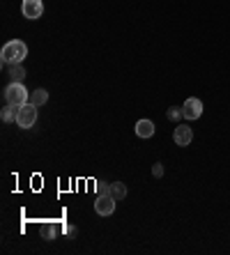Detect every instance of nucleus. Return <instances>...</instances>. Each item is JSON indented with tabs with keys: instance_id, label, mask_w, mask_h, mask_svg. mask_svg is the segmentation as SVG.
<instances>
[{
	"instance_id": "obj_1",
	"label": "nucleus",
	"mask_w": 230,
	"mask_h": 255,
	"mask_svg": "<svg viewBox=\"0 0 230 255\" xmlns=\"http://www.w3.org/2000/svg\"><path fill=\"white\" fill-rule=\"evenodd\" d=\"M28 55V46H25L21 39H12V42H7L0 51V58L5 65H21Z\"/></svg>"
},
{
	"instance_id": "obj_2",
	"label": "nucleus",
	"mask_w": 230,
	"mask_h": 255,
	"mask_svg": "<svg viewBox=\"0 0 230 255\" xmlns=\"http://www.w3.org/2000/svg\"><path fill=\"white\" fill-rule=\"evenodd\" d=\"M5 101L9 104V106H23V104H28L30 101V92L25 90L23 83H9L5 88Z\"/></svg>"
},
{
	"instance_id": "obj_3",
	"label": "nucleus",
	"mask_w": 230,
	"mask_h": 255,
	"mask_svg": "<svg viewBox=\"0 0 230 255\" xmlns=\"http://www.w3.org/2000/svg\"><path fill=\"white\" fill-rule=\"evenodd\" d=\"M37 122V106L35 104H23V106L16 108V125L21 129H30V127H35Z\"/></svg>"
},
{
	"instance_id": "obj_4",
	"label": "nucleus",
	"mask_w": 230,
	"mask_h": 255,
	"mask_svg": "<svg viewBox=\"0 0 230 255\" xmlns=\"http://www.w3.org/2000/svg\"><path fill=\"white\" fill-rule=\"evenodd\" d=\"M182 115L184 120H198L203 115V101L196 99V97H189L182 106Z\"/></svg>"
},
{
	"instance_id": "obj_5",
	"label": "nucleus",
	"mask_w": 230,
	"mask_h": 255,
	"mask_svg": "<svg viewBox=\"0 0 230 255\" xmlns=\"http://www.w3.org/2000/svg\"><path fill=\"white\" fill-rule=\"evenodd\" d=\"M95 212L99 214V216H111V214L115 212V198H113L111 193H108V196H97Z\"/></svg>"
},
{
	"instance_id": "obj_6",
	"label": "nucleus",
	"mask_w": 230,
	"mask_h": 255,
	"mask_svg": "<svg viewBox=\"0 0 230 255\" xmlns=\"http://www.w3.org/2000/svg\"><path fill=\"white\" fill-rule=\"evenodd\" d=\"M21 12H23L25 18L35 21V18L41 16V12H44V5H41V0H23V5H21Z\"/></svg>"
},
{
	"instance_id": "obj_7",
	"label": "nucleus",
	"mask_w": 230,
	"mask_h": 255,
	"mask_svg": "<svg viewBox=\"0 0 230 255\" xmlns=\"http://www.w3.org/2000/svg\"><path fill=\"white\" fill-rule=\"evenodd\" d=\"M173 140H175L180 147H187V145H191V140H194V131H191V127L180 125L175 129V133H173Z\"/></svg>"
},
{
	"instance_id": "obj_8",
	"label": "nucleus",
	"mask_w": 230,
	"mask_h": 255,
	"mask_svg": "<svg viewBox=\"0 0 230 255\" xmlns=\"http://www.w3.org/2000/svg\"><path fill=\"white\" fill-rule=\"evenodd\" d=\"M136 136L138 138H152L154 136V122L152 120H138V122H136Z\"/></svg>"
},
{
	"instance_id": "obj_9",
	"label": "nucleus",
	"mask_w": 230,
	"mask_h": 255,
	"mask_svg": "<svg viewBox=\"0 0 230 255\" xmlns=\"http://www.w3.org/2000/svg\"><path fill=\"white\" fill-rule=\"evenodd\" d=\"M7 74H9V83H23L25 76H28L23 65H9V71H7Z\"/></svg>"
},
{
	"instance_id": "obj_10",
	"label": "nucleus",
	"mask_w": 230,
	"mask_h": 255,
	"mask_svg": "<svg viewBox=\"0 0 230 255\" xmlns=\"http://www.w3.org/2000/svg\"><path fill=\"white\" fill-rule=\"evenodd\" d=\"M46 101H48V92H46V90H44V88L35 90V92L30 95V104H35L37 108H39V106H44Z\"/></svg>"
},
{
	"instance_id": "obj_11",
	"label": "nucleus",
	"mask_w": 230,
	"mask_h": 255,
	"mask_svg": "<svg viewBox=\"0 0 230 255\" xmlns=\"http://www.w3.org/2000/svg\"><path fill=\"white\" fill-rule=\"evenodd\" d=\"M55 235H58V226H55V223H44V226H41V237L46 239V242L55 239Z\"/></svg>"
},
{
	"instance_id": "obj_12",
	"label": "nucleus",
	"mask_w": 230,
	"mask_h": 255,
	"mask_svg": "<svg viewBox=\"0 0 230 255\" xmlns=\"http://www.w3.org/2000/svg\"><path fill=\"white\" fill-rule=\"evenodd\" d=\"M111 196L115 198V200H122V198L127 196V186H124L122 182H113L111 184Z\"/></svg>"
},
{
	"instance_id": "obj_13",
	"label": "nucleus",
	"mask_w": 230,
	"mask_h": 255,
	"mask_svg": "<svg viewBox=\"0 0 230 255\" xmlns=\"http://www.w3.org/2000/svg\"><path fill=\"white\" fill-rule=\"evenodd\" d=\"M0 118H2V122H16V106H9V104H7V106L2 108Z\"/></svg>"
},
{
	"instance_id": "obj_14",
	"label": "nucleus",
	"mask_w": 230,
	"mask_h": 255,
	"mask_svg": "<svg viewBox=\"0 0 230 255\" xmlns=\"http://www.w3.org/2000/svg\"><path fill=\"white\" fill-rule=\"evenodd\" d=\"M166 115H168V120H173V122H177L180 118H184V115H182V108H177V106H171Z\"/></svg>"
},
{
	"instance_id": "obj_15",
	"label": "nucleus",
	"mask_w": 230,
	"mask_h": 255,
	"mask_svg": "<svg viewBox=\"0 0 230 255\" xmlns=\"http://www.w3.org/2000/svg\"><path fill=\"white\" fill-rule=\"evenodd\" d=\"M95 189H97V196H108L111 193V184H106V182H97Z\"/></svg>"
},
{
	"instance_id": "obj_16",
	"label": "nucleus",
	"mask_w": 230,
	"mask_h": 255,
	"mask_svg": "<svg viewBox=\"0 0 230 255\" xmlns=\"http://www.w3.org/2000/svg\"><path fill=\"white\" fill-rule=\"evenodd\" d=\"M152 175H154V177H161V175H164V166H161V163H154Z\"/></svg>"
},
{
	"instance_id": "obj_17",
	"label": "nucleus",
	"mask_w": 230,
	"mask_h": 255,
	"mask_svg": "<svg viewBox=\"0 0 230 255\" xmlns=\"http://www.w3.org/2000/svg\"><path fill=\"white\" fill-rule=\"evenodd\" d=\"M67 235H69V237H76V228H74V226L67 228Z\"/></svg>"
}]
</instances>
